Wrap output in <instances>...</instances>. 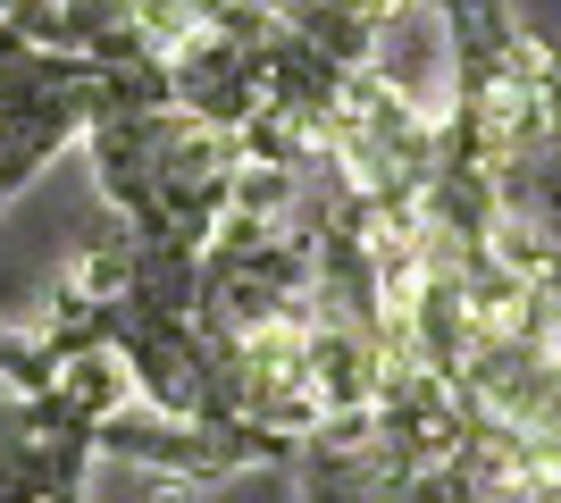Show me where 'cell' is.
<instances>
[{"label":"cell","instance_id":"obj_1","mask_svg":"<svg viewBox=\"0 0 561 503\" xmlns=\"http://www.w3.org/2000/svg\"><path fill=\"white\" fill-rule=\"evenodd\" d=\"M93 420H76L50 386L0 378V503H34L50 487L93 479Z\"/></svg>","mask_w":561,"mask_h":503},{"label":"cell","instance_id":"obj_2","mask_svg":"<svg viewBox=\"0 0 561 503\" xmlns=\"http://www.w3.org/2000/svg\"><path fill=\"white\" fill-rule=\"evenodd\" d=\"M402 479H411V461L386 454L369 420H328V428H310L302 445H294V487H302V503H394Z\"/></svg>","mask_w":561,"mask_h":503},{"label":"cell","instance_id":"obj_3","mask_svg":"<svg viewBox=\"0 0 561 503\" xmlns=\"http://www.w3.org/2000/svg\"><path fill=\"white\" fill-rule=\"evenodd\" d=\"M168 93L202 126H227L234 135L260 110V50L227 43V34H185V43L168 50Z\"/></svg>","mask_w":561,"mask_h":503},{"label":"cell","instance_id":"obj_4","mask_svg":"<svg viewBox=\"0 0 561 503\" xmlns=\"http://www.w3.org/2000/svg\"><path fill=\"white\" fill-rule=\"evenodd\" d=\"M436 9V25H445V76H453V93L445 101H478L503 76V59L519 50V9L512 0H427Z\"/></svg>","mask_w":561,"mask_h":503},{"label":"cell","instance_id":"obj_5","mask_svg":"<svg viewBox=\"0 0 561 503\" xmlns=\"http://www.w3.org/2000/svg\"><path fill=\"white\" fill-rule=\"evenodd\" d=\"M537 294H545V353L561 361V243L545 252V268H537Z\"/></svg>","mask_w":561,"mask_h":503},{"label":"cell","instance_id":"obj_6","mask_svg":"<svg viewBox=\"0 0 561 503\" xmlns=\"http://www.w3.org/2000/svg\"><path fill=\"white\" fill-rule=\"evenodd\" d=\"M34 503H84V487H50V495H34Z\"/></svg>","mask_w":561,"mask_h":503}]
</instances>
